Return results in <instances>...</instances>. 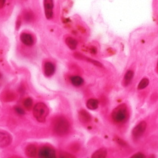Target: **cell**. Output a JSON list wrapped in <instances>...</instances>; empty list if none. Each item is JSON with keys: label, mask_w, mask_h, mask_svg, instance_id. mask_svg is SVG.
<instances>
[{"label": "cell", "mask_w": 158, "mask_h": 158, "mask_svg": "<svg viewBox=\"0 0 158 158\" xmlns=\"http://www.w3.org/2000/svg\"><path fill=\"white\" fill-rule=\"evenodd\" d=\"M20 39L22 43L27 46H31L34 44L33 37L30 34L22 33L20 36Z\"/></svg>", "instance_id": "7"}, {"label": "cell", "mask_w": 158, "mask_h": 158, "mask_svg": "<svg viewBox=\"0 0 158 158\" xmlns=\"http://www.w3.org/2000/svg\"><path fill=\"white\" fill-rule=\"evenodd\" d=\"M49 113V110L47 106L43 103H37L33 109V114L35 118L39 122H45Z\"/></svg>", "instance_id": "1"}, {"label": "cell", "mask_w": 158, "mask_h": 158, "mask_svg": "<svg viewBox=\"0 0 158 158\" xmlns=\"http://www.w3.org/2000/svg\"><path fill=\"white\" fill-rule=\"evenodd\" d=\"M127 117V109L124 105L119 106L112 113L113 119L116 122H123Z\"/></svg>", "instance_id": "3"}, {"label": "cell", "mask_w": 158, "mask_h": 158, "mask_svg": "<svg viewBox=\"0 0 158 158\" xmlns=\"http://www.w3.org/2000/svg\"><path fill=\"white\" fill-rule=\"evenodd\" d=\"M66 44L68 46L70 49L75 50L77 48L78 43L76 40L72 38V37H68L65 40Z\"/></svg>", "instance_id": "13"}, {"label": "cell", "mask_w": 158, "mask_h": 158, "mask_svg": "<svg viewBox=\"0 0 158 158\" xmlns=\"http://www.w3.org/2000/svg\"><path fill=\"white\" fill-rule=\"evenodd\" d=\"M71 83L76 87H79L80 86H81L83 83H84V80L82 79L81 77L78 76H73L71 77Z\"/></svg>", "instance_id": "14"}, {"label": "cell", "mask_w": 158, "mask_h": 158, "mask_svg": "<svg viewBox=\"0 0 158 158\" xmlns=\"http://www.w3.org/2000/svg\"><path fill=\"white\" fill-rule=\"evenodd\" d=\"M76 56L77 58L86 59V60L89 61V62H90V63L94 64L95 65H96V66H98V67H102V65L99 62L97 61V60H94V59H89V58H88V57H85V56H83V58H82L81 56H80V55H79V54H77Z\"/></svg>", "instance_id": "17"}, {"label": "cell", "mask_w": 158, "mask_h": 158, "mask_svg": "<svg viewBox=\"0 0 158 158\" xmlns=\"http://www.w3.org/2000/svg\"><path fill=\"white\" fill-rule=\"evenodd\" d=\"M0 77H1V74H0Z\"/></svg>", "instance_id": "26"}, {"label": "cell", "mask_w": 158, "mask_h": 158, "mask_svg": "<svg viewBox=\"0 0 158 158\" xmlns=\"http://www.w3.org/2000/svg\"><path fill=\"white\" fill-rule=\"evenodd\" d=\"M69 130V123L64 118H57L54 123V131L58 135L66 134Z\"/></svg>", "instance_id": "2"}, {"label": "cell", "mask_w": 158, "mask_h": 158, "mask_svg": "<svg viewBox=\"0 0 158 158\" xmlns=\"http://www.w3.org/2000/svg\"><path fill=\"white\" fill-rule=\"evenodd\" d=\"M148 83H149V80L147 78L142 79L139 82V83L138 84V89L141 90V89L146 88L148 86Z\"/></svg>", "instance_id": "18"}, {"label": "cell", "mask_w": 158, "mask_h": 158, "mask_svg": "<svg viewBox=\"0 0 158 158\" xmlns=\"http://www.w3.org/2000/svg\"><path fill=\"white\" fill-rule=\"evenodd\" d=\"M157 69H158V64H157Z\"/></svg>", "instance_id": "25"}, {"label": "cell", "mask_w": 158, "mask_h": 158, "mask_svg": "<svg viewBox=\"0 0 158 158\" xmlns=\"http://www.w3.org/2000/svg\"><path fill=\"white\" fill-rule=\"evenodd\" d=\"M98 101L95 99H90L87 103H86V106L88 109L92 110H96L98 107Z\"/></svg>", "instance_id": "15"}, {"label": "cell", "mask_w": 158, "mask_h": 158, "mask_svg": "<svg viewBox=\"0 0 158 158\" xmlns=\"http://www.w3.org/2000/svg\"><path fill=\"white\" fill-rule=\"evenodd\" d=\"M6 0H0V9H2L4 7Z\"/></svg>", "instance_id": "23"}, {"label": "cell", "mask_w": 158, "mask_h": 158, "mask_svg": "<svg viewBox=\"0 0 158 158\" xmlns=\"http://www.w3.org/2000/svg\"><path fill=\"white\" fill-rule=\"evenodd\" d=\"M26 155L30 158H34L37 155V148L34 145H29L25 150Z\"/></svg>", "instance_id": "11"}, {"label": "cell", "mask_w": 158, "mask_h": 158, "mask_svg": "<svg viewBox=\"0 0 158 158\" xmlns=\"http://www.w3.org/2000/svg\"><path fill=\"white\" fill-rule=\"evenodd\" d=\"M90 52H91V53H92L95 54V53H97V49H96L95 48L92 47V48H91V49H90Z\"/></svg>", "instance_id": "24"}, {"label": "cell", "mask_w": 158, "mask_h": 158, "mask_svg": "<svg viewBox=\"0 0 158 158\" xmlns=\"http://www.w3.org/2000/svg\"><path fill=\"white\" fill-rule=\"evenodd\" d=\"M39 156L41 158H56V152L53 148L44 146L40 149Z\"/></svg>", "instance_id": "5"}, {"label": "cell", "mask_w": 158, "mask_h": 158, "mask_svg": "<svg viewBox=\"0 0 158 158\" xmlns=\"http://www.w3.org/2000/svg\"><path fill=\"white\" fill-rule=\"evenodd\" d=\"M44 74L47 77H50L53 75L55 72V67L50 62H46L44 66Z\"/></svg>", "instance_id": "9"}, {"label": "cell", "mask_w": 158, "mask_h": 158, "mask_svg": "<svg viewBox=\"0 0 158 158\" xmlns=\"http://www.w3.org/2000/svg\"><path fill=\"white\" fill-rule=\"evenodd\" d=\"M64 154V155H60V157H61V158H73V157H74L73 155H69V153H63Z\"/></svg>", "instance_id": "22"}, {"label": "cell", "mask_w": 158, "mask_h": 158, "mask_svg": "<svg viewBox=\"0 0 158 158\" xmlns=\"http://www.w3.org/2000/svg\"><path fill=\"white\" fill-rule=\"evenodd\" d=\"M11 138L9 134L0 132V148H4L10 144Z\"/></svg>", "instance_id": "8"}, {"label": "cell", "mask_w": 158, "mask_h": 158, "mask_svg": "<svg viewBox=\"0 0 158 158\" xmlns=\"http://www.w3.org/2000/svg\"><path fill=\"white\" fill-rule=\"evenodd\" d=\"M134 77V72L132 71H128L124 77V83L125 86L128 85Z\"/></svg>", "instance_id": "16"}, {"label": "cell", "mask_w": 158, "mask_h": 158, "mask_svg": "<svg viewBox=\"0 0 158 158\" xmlns=\"http://www.w3.org/2000/svg\"><path fill=\"white\" fill-rule=\"evenodd\" d=\"M132 158H146V156L141 153H137L132 156Z\"/></svg>", "instance_id": "21"}, {"label": "cell", "mask_w": 158, "mask_h": 158, "mask_svg": "<svg viewBox=\"0 0 158 158\" xmlns=\"http://www.w3.org/2000/svg\"><path fill=\"white\" fill-rule=\"evenodd\" d=\"M15 111H16V113L19 114V115H23L25 114V111L23 109L19 107H17L15 108Z\"/></svg>", "instance_id": "20"}, {"label": "cell", "mask_w": 158, "mask_h": 158, "mask_svg": "<svg viewBox=\"0 0 158 158\" xmlns=\"http://www.w3.org/2000/svg\"><path fill=\"white\" fill-rule=\"evenodd\" d=\"M44 9L45 16L48 19H52L53 16L54 4L53 0H44Z\"/></svg>", "instance_id": "4"}, {"label": "cell", "mask_w": 158, "mask_h": 158, "mask_svg": "<svg viewBox=\"0 0 158 158\" xmlns=\"http://www.w3.org/2000/svg\"><path fill=\"white\" fill-rule=\"evenodd\" d=\"M147 127V124L146 122L142 121L138 124L132 131V135L134 137L138 138L141 137L144 133Z\"/></svg>", "instance_id": "6"}, {"label": "cell", "mask_w": 158, "mask_h": 158, "mask_svg": "<svg viewBox=\"0 0 158 158\" xmlns=\"http://www.w3.org/2000/svg\"><path fill=\"white\" fill-rule=\"evenodd\" d=\"M79 117L80 120L83 123L89 122L91 120V117L89 113L83 110L79 112Z\"/></svg>", "instance_id": "10"}, {"label": "cell", "mask_w": 158, "mask_h": 158, "mask_svg": "<svg viewBox=\"0 0 158 158\" xmlns=\"http://www.w3.org/2000/svg\"><path fill=\"white\" fill-rule=\"evenodd\" d=\"M32 104H33V102L32 99L30 98L25 99L24 102H23V105L25 106V107L28 110H30L32 107Z\"/></svg>", "instance_id": "19"}, {"label": "cell", "mask_w": 158, "mask_h": 158, "mask_svg": "<svg viewBox=\"0 0 158 158\" xmlns=\"http://www.w3.org/2000/svg\"><path fill=\"white\" fill-rule=\"evenodd\" d=\"M107 154V149L105 148H100L96 151L93 155L92 156V158H106Z\"/></svg>", "instance_id": "12"}]
</instances>
